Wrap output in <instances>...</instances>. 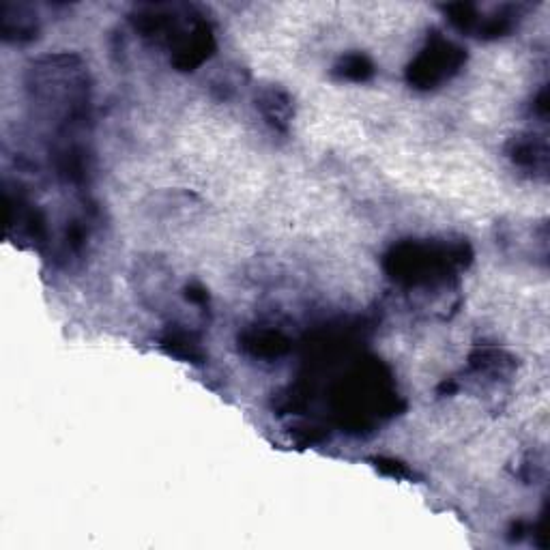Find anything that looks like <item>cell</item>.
<instances>
[{
	"instance_id": "ba28073f",
	"label": "cell",
	"mask_w": 550,
	"mask_h": 550,
	"mask_svg": "<svg viewBox=\"0 0 550 550\" xmlns=\"http://www.w3.org/2000/svg\"><path fill=\"white\" fill-rule=\"evenodd\" d=\"M241 349L258 359H278L291 351V340L282 331L267 327H252L239 336Z\"/></svg>"
},
{
	"instance_id": "8fae6325",
	"label": "cell",
	"mask_w": 550,
	"mask_h": 550,
	"mask_svg": "<svg viewBox=\"0 0 550 550\" xmlns=\"http://www.w3.org/2000/svg\"><path fill=\"white\" fill-rule=\"evenodd\" d=\"M331 74H334V78L346 80V82H368L374 78L376 67L370 56L361 52H351L340 56Z\"/></svg>"
},
{
	"instance_id": "2e32d148",
	"label": "cell",
	"mask_w": 550,
	"mask_h": 550,
	"mask_svg": "<svg viewBox=\"0 0 550 550\" xmlns=\"http://www.w3.org/2000/svg\"><path fill=\"white\" fill-rule=\"evenodd\" d=\"M185 299L194 303V306H200V308H207V303H209V293H207V288L198 284V282H192V284H187L185 286V291H183Z\"/></svg>"
},
{
	"instance_id": "5b68a950",
	"label": "cell",
	"mask_w": 550,
	"mask_h": 550,
	"mask_svg": "<svg viewBox=\"0 0 550 550\" xmlns=\"http://www.w3.org/2000/svg\"><path fill=\"white\" fill-rule=\"evenodd\" d=\"M172 65L179 71H194L205 65L215 52V35L207 20L194 18L190 24H181L170 39Z\"/></svg>"
},
{
	"instance_id": "52a82bcc",
	"label": "cell",
	"mask_w": 550,
	"mask_h": 550,
	"mask_svg": "<svg viewBox=\"0 0 550 550\" xmlns=\"http://www.w3.org/2000/svg\"><path fill=\"white\" fill-rule=\"evenodd\" d=\"M159 349L166 351L170 357H177L187 364H205L207 353L202 349V342L194 331L179 327V325H168V329L159 336Z\"/></svg>"
},
{
	"instance_id": "5bb4252c",
	"label": "cell",
	"mask_w": 550,
	"mask_h": 550,
	"mask_svg": "<svg viewBox=\"0 0 550 550\" xmlns=\"http://www.w3.org/2000/svg\"><path fill=\"white\" fill-rule=\"evenodd\" d=\"M370 462H372L374 469L379 471L381 475L394 477V480H413V477H415L413 469H409V467L404 465V462H402V460H398V458L376 456V458H370Z\"/></svg>"
},
{
	"instance_id": "9a60e30c",
	"label": "cell",
	"mask_w": 550,
	"mask_h": 550,
	"mask_svg": "<svg viewBox=\"0 0 550 550\" xmlns=\"http://www.w3.org/2000/svg\"><path fill=\"white\" fill-rule=\"evenodd\" d=\"M291 437L297 445L308 447V445H318L327 439L325 428L316 426V424H295L291 428Z\"/></svg>"
},
{
	"instance_id": "7a4b0ae2",
	"label": "cell",
	"mask_w": 550,
	"mask_h": 550,
	"mask_svg": "<svg viewBox=\"0 0 550 550\" xmlns=\"http://www.w3.org/2000/svg\"><path fill=\"white\" fill-rule=\"evenodd\" d=\"M473 258L467 241H400L383 258L392 280L404 286L445 284Z\"/></svg>"
},
{
	"instance_id": "6da1fadb",
	"label": "cell",
	"mask_w": 550,
	"mask_h": 550,
	"mask_svg": "<svg viewBox=\"0 0 550 550\" xmlns=\"http://www.w3.org/2000/svg\"><path fill=\"white\" fill-rule=\"evenodd\" d=\"M28 93L50 117L74 127L89 108V74L74 54L43 56L28 69Z\"/></svg>"
},
{
	"instance_id": "3957f363",
	"label": "cell",
	"mask_w": 550,
	"mask_h": 550,
	"mask_svg": "<svg viewBox=\"0 0 550 550\" xmlns=\"http://www.w3.org/2000/svg\"><path fill=\"white\" fill-rule=\"evenodd\" d=\"M340 411L346 426L359 432L368 428L376 417H389L398 411V394L389 376L383 374L381 364L368 361L342 383Z\"/></svg>"
},
{
	"instance_id": "277c9868",
	"label": "cell",
	"mask_w": 550,
	"mask_h": 550,
	"mask_svg": "<svg viewBox=\"0 0 550 550\" xmlns=\"http://www.w3.org/2000/svg\"><path fill=\"white\" fill-rule=\"evenodd\" d=\"M467 63V52L452 39L443 35H432L426 46L407 67V82L417 91L439 89L441 84L450 82L462 65Z\"/></svg>"
},
{
	"instance_id": "7c38bea8",
	"label": "cell",
	"mask_w": 550,
	"mask_h": 550,
	"mask_svg": "<svg viewBox=\"0 0 550 550\" xmlns=\"http://www.w3.org/2000/svg\"><path fill=\"white\" fill-rule=\"evenodd\" d=\"M469 366L480 374L482 372L490 376L508 374L514 368V357L501 349H490V346H484V349H475L469 355Z\"/></svg>"
},
{
	"instance_id": "4fadbf2b",
	"label": "cell",
	"mask_w": 550,
	"mask_h": 550,
	"mask_svg": "<svg viewBox=\"0 0 550 550\" xmlns=\"http://www.w3.org/2000/svg\"><path fill=\"white\" fill-rule=\"evenodd\" d=\"M443 11L450 16V22L458 28V31L475 33L477 26H480V22H482L480 11H477L475 5H469V3L447 5V7H443Z\"/></svg>"
},
{
	"instance_id": "9c48e42d",
	"label": "cell",
	"mask_w": 550,
	"mask_h": 550,
	"mask_svg": "<svg viewBox=\"0 0 550 550\" xmlns=\"http://www.w3.org/2000/svg\"><path fill=\"white\" fill-rule=\"evenodd\" d=\"M39 24L28 7L22 5H3L0 7V33L5 41L24 43L37 37Z\"/></svg>"
},
{
	"instance_id": "8992f818",
	"label": "cell",
	"mask_w": 550,
	"mask_h": 550,
	"mask_svg": "<svg viewBox=\"0 0 550 550\" xmlns=\"http://www.w3.org/2000/svg\"><path fill=\"white\" fill-rule=\"evenodd\" d=\"M256 108L275 132L286 134L291 129L295 117L293 97L282 86H265V89H260L256 95Z\"/></svg>"
},
{
	"instance_id": "30bf717a",
	"label": "cell",
	"mask_w": 550,
	"mask_h": 550,
	"mask_svg": "<svg viewBox=\"0 0 550 550\" xmlns=\"http://www.w3.org/2000/svg\"><path fill=\"white\" fill-rule=\"evenodd\" d=\"M508 153L512 157V162L518 164L520 168L527 170H546L548 164V149L546 142L538 140L535 136H520L514 138L508 147Z\"/></svg>"
}]
</instances>
